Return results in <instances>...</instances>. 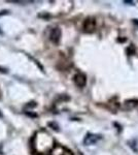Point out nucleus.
<instances>
[{
	"label": "nucleus",
	"mask_w": 138,
	"mask_h": 155,
	"mask_svg": "<svg viewBox=\"0 0 138 155\" xmlns=\"http://www.w3.org/2000/svg\"><path fill=\"white\" fill-rule=\"evenodd\" d=\"M52 155H73L69 150H67L64 147L61 146H56L52 151Z\"/></svg>",
	"instance_id": "1"
},
{
	"label": "nucleus",
	"mask_w": 138,
	"mask_h": 155,
	"mask_svg": "<svg viewBox=\"0 0 138 155\" xmlns=\"http://www.w3.org/2000/svg\"><path fill=\"white\" fill-rule=\"evenodd\" d=\"M0 117H1V114H0Z\"/></svg>",
	"instance_id": "6"
},
{
	"label": "nucleus",
	"mask_w": 138,
	"mask_h": 155,
	"mask_svg": "<svg viewBox=\"0 0 138 155\" xmlns=\"http://www.w3.org/2000/svg\"><path fill=\"white\" fill-rule=\"evenodd\" d=\"M99 139L98 136H94V134H89L86 139H85V143L90 145V144H93V143H96L97 140Z\"/></svg>",
	"instance_id": "4"
},
{
	"label": "nucleus",
	"mask_w": 138,
	"mask_h": 155,
	"mask_svg": "<svg viewBox=\"0 0 138 155\" xmlns=\"http://www.w3.org/2000/svg\"><path fill=\"white\" fill-rule=\"evenodd\" d=\"M94 27H95V23L92 20H87V21L85 22V30H86V31L91 32L92 30L94 29Z\"/></svg>",
	"instance_id": "5"
},
{
	"label": "nucleus",
	"mask_w": 138,
	"mask_h": 155,
	"mask_svg": "<svg viewBox=\"0 0 138 155\" xmlns=\"http://www.w3.org/2000/svg\"><path fill=\"white\" fill-rule=\"evenodd\" d=\"M60 37H61V31L59 28H54L51 32V41L55 44H58L60 41Z\"/></svg>",
	"instance_id": "2"
},
{
	"label": "nucleus",
	"mask_w": 138,
	"mask_h": 155,
	"mask_svg": "<svg viewBox=\"0 0 138 155\" xmlns=\"http://www.w3.org/2000/svg\"><path fill=\"white\" fill-rule=\"evenodd\" d=\"M74 82H75V84H76L77 86H79V87H84L85 85H86V82H87L86 77H85L82 74H76V76L74 77Z\"/></svg>",
	"instance_id": "3"
}]
</instances>
